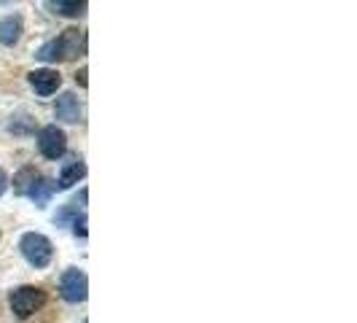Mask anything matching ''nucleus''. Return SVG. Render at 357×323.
Returning <instances> with one entry per match:
<instances>
[{
  "instance_id": "2",
  "label": "nucleus",
  "mask_w": 357,
  "mask_h": 323,
  "mask_svg": "<svg viewBox=\"0 0 357 323\" xmlns=\"http://www.w3.org/2000/svg\"><path fill=\"white\" fill-rule=\"evenodd\" d=\"M19 248H22V256H24V259H27L36 269H43V267H49V264H52V256H54L52 240H49V237H43V234H38V232L22 234Z\"/></svg>"
},
{
  "instance_id": "6",
  "label": "nucleus",
  "mask_w": 357,
  "mask_h": 323,
  "mask_svg": "<svg viewBox=\"0 0 357 323\" xmlns=\"http://www.w3.org/2000/svg\"><path fill=\"white\" fill-rule=\"evenodd\" d=\"M27 81H30V87L40 94V97H49L54 92L59 89V84H62V76L52 68H40V71H33L27 76Z\"/></svg>"
},
{
  "instance_id": "4",
  "label": "nucleus",
  "mask_w": 357,
  "mask_h": 323,
  "mask_svg": "<svg viewBox=\"0 0 357 323\" xmlns=\"http://www.w3.org/2000/svg\"><path fill=\"white\" fill-rule=\"evenodd\" d=\"M38 148H40V154L46 159H59L65 154V148H68V138L56 124H49L43 127L40 135H38Z\"/></svg>"
},
{
  "instance_id": "14",
  "label": "nucleus",
  "mask_w": 357,
  "mask_h": 323,
  "mask_svg": "<svg viewBox=\"0 0 357 323\" xmlns=\"http://www.w3.org/2000/svg\"><path fill=\"white\" fill-rule=\"evenodd\" d=\"M75 81H78L81 87H86V68H81V73L75 76Z\"/></svg>"
},
{
  "instance_id": "1",
  "label": "nucleus",
  "mask_w": 357,
  "mask_h": 323,
  "mask_svg": "<svg viewBox=\"0 0 357 323\" xmlns=\"http://www.w3.org/2000/svg\"><path fill=\"white\" fill-rule=\"evenodd\" d=\"M84 49H86L84 33L78 27H70V30H65L59 38L49 41L46 46H40V52L36 57L43 59V62H65V59H75Z\"/></svg>"
},
{
  "instance_id": "8",
  "label": "nucleus",
  "mask_w": 357,
  "mask_h": 323,
  "mask_svg": "<svg viewBox=\"0 0 357 323\" xmlns=\"http://www.w3.org/2000/svg\"><path fill=\"white\" fill-rule=\"evenodd\" d=\"M84 175H86V164H84L81 159L65 162V167H62L59 180H56V186H54V189H70L73 183H78Z\"/></svg>"
},
{
  "instance_id": "9",
  "label": "nucleus",
  "mask_w": 357,
  "mask_h": 323,
  "mask_svg": "<svg viewBox=\"0 0 357 323\" xmlns=\"http://www.w3.org/2000/svg\"><path fill=\"white\" fill-rule=\"evenodd\" d=\"M22 36V19L19 17H6L0 19V43L3 46H14Z\"/></svg>"
},
{
  "instance_id": "13",
  "label": "nucleus",
  "mask_w": 357,
  "mask_h": 323,
  "mask_svg": "<svg viewBox=\"0 0 357 323\" xmlns=\"http://www.w3.org/2000/svg\"><path fill=\"white\" fill-rule=\"evenodd\" d=\"M73 232H75V237H86V215L75 218V224H73Z\"/></svg>"
},
{
  "instance_id": "11",
  "label": "nucleus",
  "mask_w": 357,
  "mask_h": 323,
  "mask_svg": "<svg viewBox=\"0 0 357 323\" xmlns=\"http://www.w3.org/2000/svg\"><path fill=\"white\" fill-rule=\"evenodd\" d=\"M49 8H52L54 14H59V17H81L84 11H86V3L81 0H70V3H65V0H54L49 3Z\"/></svg>"
},
{
  "instance_id": "5",
  "label": "nucleus",
  "mask_w": 357,
  "mask_h": 323,
  "mask_svg": "<svg viewBox=\"0 0 357 323\" xmlns=\"http://www.w3.org/2000/svg\"><path fill=\"white\" fill-rule=\"evenodd\" d=\"M59 288H62V296H65L68 302L78 305V302L86 299L89 280H86V275H84L81 269H68V272L62 275V280H59Z\"/></svg>"
},
{
  "instance_id": "7",
  "label": "nucleus",
  "mask_w": 357,
  "mask_h": 323,
  "mask_svg": "<svg viewBox=\"0 0 357 323\" xmlns=\"http://www.w3.org/2000/svg\"><path fill=\"white\" fill-rule=\"evenodd\" d=\"M54 113L59 122H68V124H75L81 119V106H78V97L73 92H65L56 97V106H54Z\"/></svg>"
},
{
  "instance_id": "12",
  "label": "nucleus",
  "mask_w": 357,
  "mask_h": 323,
  "mask_svg": "<svg viewBox=\"0 0 357 323\" xmlns=\"http://www.w3.org/2000/svg\"><path fill=\"white\" fill-rule=\"evenodd\" d=\"M52 192H54V183L52 180H46V178H38L36 180V186L30 189V194L27 197L36 202L38 208H43L46 202H49V197H52Z\"/></svg>"
},
{
  "instance_id": "15",
  "label": "nucleus",
  "mask_w": 357,
  "mask_h": 323,
  "mask_svg": "<svg viewBox=\"0 0 357 323\" xmlns=\"http://www.w3.org/2000/svg\"><path fill=\"white\" fill-rule=\"evenodd\" d=\"M6 186H8V175H6V173H3V170H0V194H3V192H6Z\"/></svg>"
},
{
  "instance_id": "3",
  "label": "nucleus",
  "mask_w": 357,
  "mask_h": 323,
  "mask_svg": "<svg viewBox=\"0 0 357 323\" xmlns=\"http://www.w3.org/2000/svg\"><path fill=\"white\" fill-rule=\"evenodd\" d=\"M46 299H49V296H46L43 288L22 286L11 294V310H14L17 318H30L36 310H40V307L46 305Z\"/></svg>"
},
{
  "instance_id": "10",
  "label": "nucleus",
  "mask_w": 357,
  "mask_h": 323,
  "mask_svg": "<svg viewBox=\"0 0 357 323\" xmlns=\"http://www.w3.org/2000/svg\"><path fill=\"white\" fill-rule=\"evenodd\" d=\"M38 178H40V175H38L36 167H22L17 175H14V192L22 194V197H27V194H30V189L36 186Z\"/></svg>"
}]
</instances>
